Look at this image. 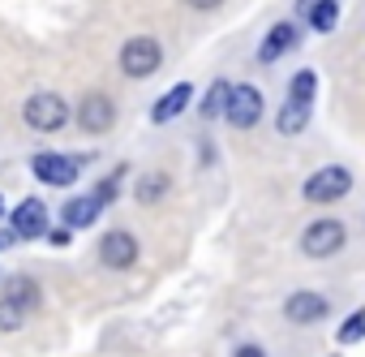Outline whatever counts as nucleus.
<instances>
[{
  "label": "nucleus",
  "mask_w": 365,
  "mask_h": 357,
  "mask_svg": "<svg viewBox=\"0 0 365 357\" xmlns=\"http://www.w3.org/2000/svg\"><path fill=\"white\" fill-rule=\"evenodd\" d=\"M314 91H318V74H314V69H301V74L292 78V86H288V99H284L279 116H275V129H279L284 138H292V134H301V129L309 125Z\"/></svg>",
  "instance_id": "1"
},
{
  "label": "nucleus",
  "mask_w": 365,
  "mask_h": 357,
  "mask_svg": "<svg viewBox=\"0 0 365 357\" xmlns=\"http://www.w3.org/2000/svg\"><path fill=\"white\" fill-rule=\"evenodd\" d=\"M5 293H9L14 301H22L26 310H35V306H39V297H43L39 280H31V276H14V280H5Z\"/></svg>",
  "instance_id": "17"
},
{
  "label": "nucleus",
  "mask_w": 365,
  "mask_h": 357,
  "mask_svg": "<svg viewBox=\"0 0 365 357\" xmlns=\"http://www.w3.org/2000/svg\"><path fill=\"white\" fill-rule=\"evenodd\" d=\"M31 172L52 190H69L78 181V172H82V159L78 155H61V151H39L31 159Z\"/></svg>",
  "instance_id": "5"
},
{
  "label": "nucleus",
  "mask_w": 365,
  "mask_h": 357,
  "mask_svg": "<svg viewBox=\"0 0 365 357\" xmlns=\"http://www.w3.org/2000/svg\"><path fill=\"white\" fill-rule=\"evenodd\" d=\"M99 263H103L108 271H129V267L138 263V237H133L129 228L103 233V241H99Z\"/></svg>",
  "instance_id": "8"
},
{
  "label": "nucleus",
  "mask_w": 365,
  "mask_h": 357,
  "mask_svg": "<svg viewBox=\"0 0 365 357\" xmlns=\"http://www.w3.org/2000/svg\"><path fill=\"white\" fill-rule=\"evenodd\" d=\"M194 104V82H176V86H168L155 104H150V121L155 125H168V121H176L180 112H185Z\"/></svg>",
  "instance_id": "11"
},
{
  "label": "nucleus",
  "mask_w": 365,
  "mask_h": 357,
  "mask_svg": "<svg viewBox=\"0 0 365 357\" xmlns=\"http://www.w3.org/2000/svg\"><path fill=\"white\" fill-rule=\"evenodd\" d=\"M9 246H18V228H5V233H0V250H9Z\"/></svg>",
  "instance_id": "24"
},
{
  "label": "nucleus",
  "mask_w": 365,
  "mask_h": 357,
  "mask_svg": "<svg viewBox=\"0 0 365 357\" xmlns=\"http://www.w3.org/2000/svg\"><path fill=\"white\" fill-rule=\"evenodd\" d=\"M22 323H26V306L5 293V297H0V331H18Z\"/></svg>",
  "instance_id": "19"
},
{
  "label": "nucleus",
  "mask_w": 365,
  "mask_h": 357,
  "mask_svg": "<svg viewBox=\"0 0 365 357\" xmlns=\"http://www.w3.org/2000/svg\"><path fill=\"white\" fill-rule=\"evenodd\" d=\"M224 116H228V125H232V129H254V125H258V116H262V91H258V86H250V82H237V86H232V95H228Z\"/></svg>",
  "instance_id": "7"
},
{
  "label": "nucleus",
  "mask_w": 365,
  "mask_h": 357,
  "mask_svg": "<svg viewBox=\"0 0 365 357\" xmlns=\"http://www.w3.org/2000/svg\"><path fill=\"white\" fill-rule=\"evenodd\" d=\"M288 48H297V26H292V22H275V26L267 31L262 48H258V61H262V65H275Z\"/></svg>",
  "instance_id": "14"
},
{
  "label": "nucleus",
  "mask_w": 365,
  "mask_h": 357,
  "mask_svg": "<svg viewBox=\"0 0 365 357\" xmlns=\"http://www.w3.org/2000/svg\"><path fill=\"white\" fill-rule=\"evenodd\" d=\"M301 194H305L309 203H339V198L352 194V172H348L344 164H327V168H318V172L305 176Z\"/></svg>",
  "instance_id": "4"
},
{
  "label": "nucleus",
  "mask_w": 365,
  "mask_h": 357,
  "mask_svg": "<svg viewBox=\"0 0 365 357\" xmlns=\"http://www.w3.org/2000/svg\"><path fill=\"white\" fill-rule=\"evenodd\" d=\"M22 116H26V125H31L35 134H56V129L69 125V104H65L56 91H35V95L26 99Z\"/></svg>",
  "instance_id": "3"
},
{
  "label": "nucleus",
  "mask_w": 365,
  "mask_h": 357,
  "mask_svg": "<svg viewBox=\"0 0 365 357\" xmlns=\"http://www.w3.org/2000/svg\"><path fill=\"white\" fill-rule=\"evenodd\" d=\"M309 26L318 31V35H331L335 26H339V0H309Z\"/></svg>",
  "instance_id": "16"
},
{
  "label": "nucleus",
  "mask_w": 365,
  "mask_h": 357,
  "mask_svg": "<svg viewBox=\"0 0 365 357\" xmlns=\"http://www.w3.org/2000/svg\"><path fill=\"white\" fill-rule=\"evenodd\" d=\"M232 357H267V348H262V344H241Z\"/></svg>",
  "instance_id": "23"
},
{
  "label": "nucleus",
  "mask_w": 365,
  "mask_h": 357,
  "mask_svg": "<svg viewBox=\"0 0 365 357\" xmlns=\"http://www.w3.org/2000/svg\"><path fill=\"white\" fill-rule=\"evenodd\" d=\"M78 121H82V129H91V134H108V129L116 125V104H112V95L91 91V95L82 99V108H78Z\"/></svg>",
  "instance_id": "9"
},
{
  "label": "nucleus",
  "mask_w": 365,
  "mask_h": 357,
  "mask_svg": "<svg viewBox=\"0 0 365 357\" xmlns=\"http://www.w3.org/2000/svg\"><path fill=\"white\" fill-rule=\"evenodd\" d=\"M228 95H232V82H211V91H207V99H202V116H220L224 108H228Z\"/></svg>",
  "instance_id": "20"
},
{
  "label": "nucleus",
  "mask_w": 365,
  "mask_h": 357,
  "mask_svg": "<svg viewBox=\"0 0 365 357\" xmlns=\"http://www.w3.org/2000/svg\"><path fill=\"white\" fill-rule=\"evenodd\" d=\"M168 190H172V176H168V172H142L138 186H133V198L150 207V203H159Z\"/></svg>",
  "instance_id": "15"
},
{
  "label": "nucleus",
  "mask_w": 365,
  "mask_h": 357,
  "mask_svg": "<svg viewBox=\"0 0 365 357\" xmlns=\"http://www.w3.org/2000/svg\"><path fill=\"white\" fill-rule=\"evenodd\" d=\"M120 74L125 78H150V74H159V65H163V48H159V39H150V35H133V39H125L120 44Z\"/></svg>",
  "instance_id": "2"
},
{
  "label": "nucleus",
  "mask_w": 365,
  "mask_h": 357,
  "mask_svg": "<svg viewBox=\"0 0 365 357\" xmlns=\"http://www.w3.org/2000/svg\"><path fill=\"white\" fill-rule=\"evenodd\" d=\"M9 224L18 228V237H22V241H35V237H43V233H48V207H43L39 198H26V203H18V207H14Z\"/></svg>",
  "instance_id": "12"
},
{
  "label": "nucleus",
  "mask_w": 365,
  "mask_h": 357,
  "mask_svg": "<svg viewBox=\"0 0 365 357\" xmlns=\"http://www.w3.org/2000/svg\"><path fill=\"white\" fill-rule=\"evenodd\" d=\"M0 216H5V198H0Z\"/></svg>",
  "instance_id": "25"
},
{
  "label": "nucleus",
  "mask_w": 365,
  "mask_h": 357,
  "mask_svg": "<svg viewBox=\"0 0 365 357\" xmlns=\"http://www.w3.org/2000/svg\"><path fill=\"white\" fill-rule=\"evenodd\" d=\"M361 340H365V306H361V310H352V314L339 323V331H335V344H339V348L361 344Z\"/></svg>",
  "instance_id": "18"
},
{
  "label": "nucleus",
  "mask_w": 365,
  "mask_h": 357,
  "mask_svg": "<svg viewBox=\"0 0 365 357\" xmlns=\"http://www.w3.org/2000/svg\"><path fill=\"white\" fill-rule=\"evenodd\" d=\"M99 211H103V198L91 190V194L69 198V203H65V211H61V220H65L69 228H91V224L99 220Z\"/></svg>",
  "instance_id": "13"
},
{
  "label": "nucleus",
  "mask_w": 365,
  "mask_h": 357,
  "mask_svg": "<svg viewBox=\"0 0 365 357\" xmlns=\"http://www.w3.org/2000/svg\"><path fill=\"white\" fill-rule=\"evenodd\" d=\"M120 176H125V168H116V172L108 176V181H99V186H95V194H99L103 203H112V198H116V190H120Z\"/></svg>",
  "instance_id": "21"
},
{
  "label": "nucleus",
  "mask_w": 365,
  "mask_h": 357,
  "mask_svg": "<svg viewBox=\"0 0 365 357\" xmlns=\"http://www.w3.org/2000/svg\"><path fill=\"white\" fill-rule=\"evenodd\" d=\"M185 5H190V9H198V14H211V9H220V5H224V0H185Z\"/></svg>",
  "instance_id": "22"
},
{
  "label": "nucleus",
  "mask_w": 365,
  "mask_h": 357,
  "mask_svg": "<svg viewBox=\"0 0 365 357\" xmlns=\"http://www.w3.org/2000/svg\"><path fill=\"white\" fill-rule=\"evenodd\" d=\"M344 241H348V228H344L339 220H314V224H305V233H301V250H305L309 258H331V254L344 250Z\"/></svg>",
  "instance_id": "6"
},
{
  "label": "nucleus",
  "mask_w": 365,
  "mask_h": 357,
  "mask_svg": "<svg viewBox=\"0 0 365 357\" xmlns=\"http://www.w3.org/2000/svg\"><path fill=\"white\" fill-rule=\"evenodd\" d=\"M327 314H331V297H322L314 288H301L284 301V318H292V323H318Z\"/></svg>",
  "instance_id": "10"
}]
</instances>
